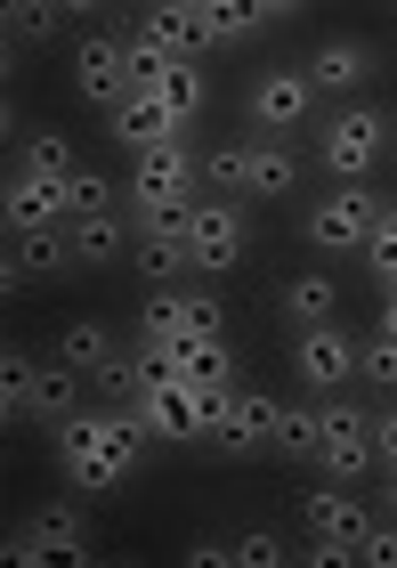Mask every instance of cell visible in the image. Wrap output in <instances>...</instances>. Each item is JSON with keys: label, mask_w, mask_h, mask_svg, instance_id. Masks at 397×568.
Listing matches in <instances>:
<instances>
[{"label": "cell", "mask_w": 397, "mask_h": 568, "mask_svg": "<svg viewBox=\"0 0 397 568\" xmlns=\"http://www.w3.org/2000/svg\"><path fill=\"white\" fill-rule=\"evenodd\" d=\"M82 98H98L105 114L130 98V49H122L114 33H90V41H82Z\"/></svg>", "instance_id": "cell-13"}, {"label": "cell", "mask_w": 397, "mask_h": 568, "mask_svg": "<svg viewBox=\"0 0 397 568\" xmlns=\"http://www.w3.org/2000/svg\"><path fill=\"white\" fill-rule=\"evenodd\" d=\"M389 146H397V122H389Z\"/></svg>", "instance_id": "cell-37"}, {"label": "cell", "mask_w": 397, "mask_h": 568, "mask_svg": "<svg viewBox=\"0 0 397 568\" xmlns=\"http://www.w3.org/2000/svg\"><path fill=\"white\" fill-rule=\"evenodd\" d=\"M308 114H316V90H308V73H259V82H252V122H259L268 139L301 131Z\"/></svg>", "instance_id": "cell-11"}, {"label": "cell", "mask_w": 397, "mask_h": 568, "mask_svg": "<svg viewBox=\"0 0 397 568\" xmlns=\"http://www.w3.org/2000/svg\"><path fill=\"white\" fill-rule=\"evenodd\" d=\"M316 463L333 479H365L374 471V406H349V398H316Z\"/></svg>", "instance_id": "cell-4"}, {"label": "cell", "mask_w": 397, "mask_h": 568, "mask_svg": "<svg viewBox=\"0 0 397 568\" xmlns=\"http://www.w3.org/2000/svg\"><path fill=\"white\" fill-rule=\"evenodd\" d=\"M389 511H397V471H389Z\"/></svg>", "instance_id": "cell-36"}, {"label": "cell", "mask_w": 397, "mask_h": 568, "mask_svg": "<svg viewBox=\"0 0 397 568\" xmlns=\"http://www.w3.org/2000/svg\"><path fill=\"white\" fill-rule=\"evenodd\" d=\"M73 203H65V179H41V171H9V227H65Z\"/></svg>", "instance_id": "cell-12"}, {"label": "cell", "mask_w": 397, "mask_h": 568, "mask_svg": "<svg viewBox=\"0 0 397 568\" xmlns=\"http://www.w3.org/2000/svg\"><path fill=\"white\" fill-rule=\"evenodd\" d=\"M187 244H195V268H203V276H227V268H244V244H252V220H244V203H195V220H187Z\"/></svg>", "instance_id": "cell-8"}, {"label": "cell", "mask_w": 397, "mask_h": 568, "mask_svg": "<svg viewBox=\"0 0 397 568\" xmlns=\"http://www.w3.org/2000/svg\"><path fill=\"white\" fill-rule=\"evenodd\" d=\"M139 268L146 276H187L195 268V244H187V227H171V220H154V227H139Z\"/></svg>", "instance_id": "cell-18"}, {"label": "cell", "mask_w": 397, "mask_h": 568, "mask_svg": "<svg viewBox=\"0 0 397 568\" xmlns=\"http://www.w3.org/2000/svg\"><path fill=\"white\" fill-rule=\"evenodd\" d=\"M357 560H374V568H397V528L365 520V536H357Z\"/></svg>", "instance_id": "cell-33"}, {"label": "cell", "mask_w": 397, "mask_h": 568, "mask_svg": "<svg viewBox=\"0 0 397 568\" xmlns=\"http://www.w3.org/2000/svg\"><path fill=\"white\" fill-rule=\"evenodd\" d=\"M90 390H98V406H114V415H139L146 406V390H154V374H146V357H105V366L90 374Z\"/></svg>", "instance_id": "cell-16"}, {"label": "cell", "mask_w": 397, "mask_h": 568, "mask_svg": "<svg viewBox=\"0 0 397 568\" xmlns=\"http://www.w3.org/2000/svg\"><path fill=\"white\" fill-rule=\"evenodd\" d=\"M0 24H9L17 41H41V33H58V24H65V9H49V0H17Z\"/></svg>", "instance_id": "cell-31"}, {"label": "cell", "mask_w": 397, "mask_h": 568, "mask_svg": "<svg viewBox=\"0 0 397 568\" xmlns=\"http://www.w3.org/2000/svg\"><path fill=\"white\" fill-rule=\"evenodd\" d=\"M374 220H381V195H365V187H333V195H316V203H308L301 236H308L316 252H365V244H374Z\"/></svg>", "instance_id": "cell-5"}, {"label": "cell", "mask_w": 397, "mask_h": 568, "mask_svg": "<svg viewBox=\"0 0 397 568\" xmlns=\"http://www.w3.org/2000/svg\"><path fill=\"white\" fill-rule=\"evenodd\" d=\"M357 382H374V390H397V342H389V333L357 342Z\"/></svg>", "instance_id": "cell-30"}, {"label": "cell", "mask_w": 397, "mask_h": 568, "mask_svg": "<svg viewBox=\"0 0 397 568\" xmlns=\"http://www.w3.org/2000/svg\"><path fill=\"white\" fill-rule=\"evenodd\" d=\"M308 528L316 536H349V545H357V536H365V504L340 496V487H316V496H308Z\"/></svg>", "instance_id": "cell-24"}, {"label": "cell", "mask_w": 397, "mask_h": 568, "mask_svg": "<svg viewBox=\"0 0 397 568\" xmlns=\"http://www.w3.org/2000/svg\"><path fill=\"white\" fill-rule=\"evenodd\" d=\"M284 317H293L301 333H308V325H333V317H340V284L316 276V268L293 276V284H284Z\"/></svg>", "instance_id": "cell-20"}, {"label": "cell", "mask_w": 397, "mask_h": 568, "mask_svg": "<svg viewBox=\"0 0 397 568\" xmlns=\"http://www.w3.org/2000/svg\"><path fill=\"white\" fill-rule=\"evenodd\" d=\"M33 390H41V357L33 349H9V357H0V415L33 423Z\"/></svg>", "instance_id": "cell-22"}, {"label": "cell", "mask_w": 397, "mask_h": 568, "mask_svg": "<svg viewBox=\"0 0 397 568\" xmlns=\"http://www.w3.org/2000/svg\"><path fill=\"white\" fill-rule=\"evenodd\" d=\"M58 357H65V366H82V374H98L105 357H114V325H105V317H73L65 342H58Z\"/></svg>", "instance_id": "cell-25"}, {"label": "cell", "mask_w": 397, "mask_h": 568, "mask_svg": "<svg viewBox=\"0 0 397 568\" xmlns=\"http://www.w3.org/2000/svg\"><path fill=\"white\" fill-rule=\"evenodd\" d=\"M374 455L397 471V406H389V415H374Z\"/></svg>", "instance_id": "cell-35"}, {"label": "cell", "mask_w": 397, "mask_h": 568, "mask_svg": "<svg viewBox=\"0 0 397 568\" xmlns=\"http://www.w3.org/2000/svg\"><path fill=\"white\" fill-rule=\"evenodd\" d=\"M139 423H146V438H163V447H203L211 406H203V390H187V382H171V374H163V382L146 390Z\"/></svg>", "instance_id": "cell-9"}, {"label": "cell", "mask_w": 397, "mask_h": 568, "mask_svg": "<svg viewBox=\"0 0 397 568\" xmlns=\"http://www.w3.org/2000/svg\"><path fill=\"white\" fill-rule=\"evenodd\" d=\"M211 430H203V447L220 455V463H252V455H268V423H276V398L268 390H211Z\"/></svg>", "instance_id": "cell-3"}, {"label": "cell", "mask_w": 397, "mask_h": 568, "mask_svg": "<svg viewBox=\"0 0 397 568\" xmlns=\"http://www.w3.org/2000/svg\"><path fill=\"white\" fill-rule=\"evenodd\" d=\"M65 203H73V220H98V212H122V187H114V179H98V171H73L65 179Z\"/></svg>", "instance_id": "cell-27"}, {"label": "cell", "mask_w": 397, "mask_h": 568, "mask_svg": "<svg viewBox=\"0 0 397 568\" xmlns=\"http://www.w3.org/2000/svg\"><path fill=\"white\" fill-rule=\"evenodd\" d=\"M105 131H114V146H130V154H154V146H171V139H187V122H179L154 90H130L114 114H105Z\"/></svg>", "instance_id": "cell-10"}, {"label": "cell", "mask_w": 397, "mask_h": 568, "mask_svg": "<svg viewBox=\"0 0 397 568\" xmlns=\"http://www.w3.org/2000/svg\"><path fill=\"white\" fill-rule=\"evenodd\" d=\"M293 187H301V154L284 146V139H252V195L284 203Z\"/></svg>", "instance_id": "cell-19"}, {"label": "cell", "mask_w": 397, "mask_h": 568, "mask_svg": "<svg viewBox=\"0 0 397 568\" xmlns=\"http://www.w3.org/2000/svg\"><path fill=\"white\" fill-rule=\"evenodd\" d=\"M9 560H17V568H33V560H90V520H82V504H41L33 520L9 536Z\"/></svg>", "instance_id": "cell-6"}, {"label": "cell", "mask_w": 397, "mask_h": 568, "mask_svg": "<svg viewBox=\"0 0 397 568\" xmlns=\"http://www.w3.org/2000/svg\"><path fill=\"white\" fill-rule=\"evenodd\" d=\"M73 374H82V366H65V357H58V366H41V390H33V423H58L65 406H73Z\"/></svg>", "instance_id": "cell-29"}, {"label": "cell", "mask_w": 397, "mask_h": 568, "mask_svg": "<svg viewBox=\"0 0 397 568\" xmlns=\"http://www.w3.org/2000/svg\"><path fill=\"white\" fill-rule=\"evenodd\" d=\"M293 374L308 382V398H340L357 382V342L340 325H308L293 342Z\"/></svg>", "instance_id": "cell-7"}, {"label": "cell", "mask_w": 397, "mask_h": 568, "mask_svg": "<svg viewBox=\"0 0 397 568\" xmlns=\"http://www.w3.org/2000/svg\"><path fill=\"white\" fill-rule=\"evenodd\" d=\"M381 154H389V114L365 106V98L357 106H333L325 131H316V163H325L340 187H365V171H374Z\"/></svg>", "instance_id": "cell-2"}, {"label": "cell", "mask_w": 397, "mask_h": 568, "mask_svg": "<svg viewBox=\"0 0 397 568\" xmlns=\"http://www.w3.org/2000/svg\"><path fill=\"white\" fill-rule=\"evenodd\" d=\"M146 455V423L139 415H73L65 430H58V463H65V479L73 487H114V479H130V463Z\"/></svg>", "instance_id": "cell-1"}, {"label": "cell", "mask_w": 397, "mask_h": 568, "mask_svg": "<svg viewBox=\"0 0 397 568\" xmlns=\"http://www.w3.org/2000/svg\"><path fill=\"white\" fill-rule=\"evenodd\" d=\"M268 447H276L284 463H316V398H301V406H284V398H276Z\"/></svg>", "instance_id": "cell-21"}, {"label": "cell", "mask_w": 397, "mask_h": 568, "mask_svg": "<svg viewBox=\"0 0 397 568\" xmlns=\"http://www.w3.org/2000/svg\"><path fill=\"white\" fill-rule=\"evenodd\" d=\"M179 317H187V342H220V301H211V293H179Z\"/></svg>", "instance_id": "cell-32"}, {"label": "cell", "mask_w": 397, "mask_h": 568, "mask_svg": "<svg viewBox=\"0 0 397 568\" xmlns=\"http://www.w3.org/2000/svg\"><path fill=\"white\" fill-rule=\"evenodd\" d=\"M301 73H308V90H365L374 82V49L365 41H325Z\"/></svg>", "instance_id": "cell-15"}, {"label": "cell", "mask_w": 397, "mask_h": 568, "mask_svg": "<svg viewBox=\"0 0 397 568\" xmlns=\"http://www.w3.org/2000/svg\"><path fill=\"white\" fill-rule=\"evenodd\" d=\"M17 171H41V179H73L82 163H73V146H65L58 131H33V139H24V163H17Z\"/></svg>", "instance_id": "cell-28"}, {"label": "cell", "mask_w": 397, "mask_h": 568, "mask_svg": "<svg viewBox=\"0 0 397 568\" xmlns=\"http://www.w3.org/2000/svg\"><path fill=\"white\" fill-rule=\"evenodd\" d=\"M187 560H227V568H276L284 560V545L268 528H252V536H227V545H195Z\"/></svg>", "instance_id": "cell-26"}, {"label": "cell", "mask_w": 397, "mask_h": 568, "mask_svg": "<svg viewBox=\"0 0 397 568\" xmlns=\"http://www.w3.org/2000/svg\"><path fill=\"white\" fill-rule=\"evenodd\" d=\"M65 236H73V261H82V268H114L122 252H130V220H122V212H98V220H65Z\"/></svg>", "instance_id": "cell-17"}, {"label": "cell", "mask_w": 397, "mask_h": 568, "mask_svg": "<svg viewBox=\"0 0 397 568\" xmlns=\"http://www.w3.org/2000/svg\"><path fill=\"white\" fill-rule=\"evenodd\" d=\"M73 261V236L65 227H17V244H9V284H41V276H58Z\"/></svg>", "instance_id": "cell-14"}, {"label": "cell", "mask_w": 397, "mask_h": 568, "mask_svg": "<svg viewBox=\"0 0 397 568\" xmlns=\"http://www.w3.org/2000/svg\"><path fill=\"white\" fill-rule=\"evenodd\" d=\"M203 179L220 187V203H244V195H252V139L211 146V154H203Z\"/></svg>", "instance_id": "cell-23"}, {"label": "cell", "mask_w": 397, "mask_h": 568, "mask_svg": "<svg viewBox=\"0 0 397 568\" xmlns=\"http://www.w3.org/2000/svg\"><path fill=\"white\" fill-rule=\"evenodd\" d=\"M301 560L308 568H340V560H357V545L349 536H316V545H301Z\"/></svg>", "instance_id": "cell-34"}]
</instances>
